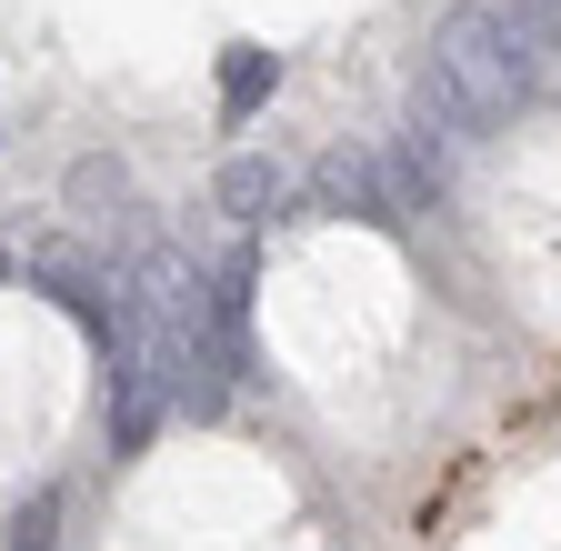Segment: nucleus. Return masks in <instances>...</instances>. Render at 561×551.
I'll return each instance as SVG.
<instances>
[{
	"mask_svg": "<svg viewBox=\"0 0 561 551\" xmlns=\"http://www.w3.org/2000/svg\"><path fill=\"white\" fill-rule=\"evenodd\" d=\"M251 341L291 441L381 512H442V492L491 451V341L421 271V251L362 211L291 221L261 251Z\"/></svg>",
	"mask_w": 561,
	"mask_h": 551,
	"instance_id": "f257e3e1",
	"label": "nucleus"
},
{
	"mask_svg": "<svg viewBox=\"0 0 561 551\" xmlns=\"http://www.w3.org/2000/svg\"><path fill=\"white\" fill-rule=\"evenodd\" d=\"M321 481L331 471L291 432L171 422L121 461L91 551H351Z\"/></svg>",
	"mask_w": 561,
	"mask_h": 551,
	"instance_id": "f03ea898",
	"label": "nucleus"
},
{
	"mask_svg": "<svg viewBox=\"0 0 561 551\" xmlns=\"http://www.w3.org/2000/svg\"><path fill=\"white\" fill-rule=\"evenodd\" d=\"M442 231L461 251V282L512 341L561 352V101L522 111L451 161Z\"/></svg>",
	"mask_w": 561,
	"mask_h": 551,
	"instance_id": "7ed1b4c3",
	"label": "nucleus"
},
{
	"mask_svg": "<svg viewBox=\"0 0 561 551\" xmlns=\"http://www.w3.org/2000/svg\"><path fill=\"white\" fill-rule=\"evenodd\" d=\"M91 401H101L91 331L50 291L0 282V512H21L41 481L81 451Z\"/></svg>",
	"mask_w": 561,
	"mask_h": 551,
	"instance_id": "20e7f679",
	"label": "nucleus"
}]
</instances>
